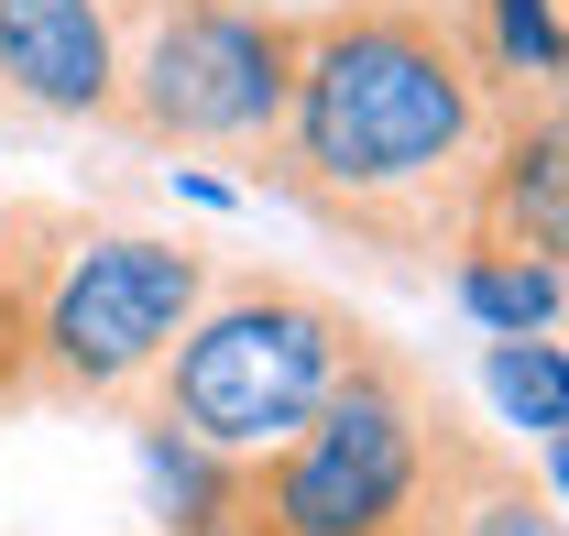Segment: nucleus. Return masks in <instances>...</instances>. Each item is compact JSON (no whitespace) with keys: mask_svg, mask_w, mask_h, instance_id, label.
Returning <instances> with one entry per match:
<instances>
[{"mask_svg":"<svg viewBox=\"0 0 569 536\" xmlns=\"http://www.w3.org/2000/svg\"><path fill=\"white\" fill-rule=\"evenodd\" d=\"M515 77L449 0H329L296 11V88L252 176L383 264L460 252Z\"/></svg>","mask_w":569,"mask_h":536,"instance_id":"nucleus-1","label":"nucleus"},{"mask_svg":"<svg viewBox=\"0 0 569 536\" xmlns=\"http://www.w3.org/2000/svg\"><path fill=\"white\" fill-rule=\"evenodd\" d=\"M219 264L164 230H88L67 208L22 198L11 252V405H132L176 329L209 307Z\"/></svg>","mask_w":569,"mask_h":536,"instance_id":"nucleus-2","label":"nucleus"},{"mask_svg":"<svg viewBox=\"0 0 569 536\" xmlns=\"http://www.w3.org/2000/svg\"><path fill=\"white\" fill-rule=\"evenodd\" d=\"M361 350H372V329L340 296L284 285V274H241V285H209V307L142 373L132 416L198 438L219 460H263L274 438H296L318 405L340 395V373Z\"/></svg>","mask_w":569,"mask_h":536,"instance_id":"nucleus-3","label":"nucleus"},{"mask_svg":"<svg viewBox=\"0 0 569 536\" xmlns=\"http://www.w3.org/2000/svg\"><path fill=\"white\" fill-rule=\"evenodd\" d=\"M438 384L406 350H361L340 395L263 460H230V526L219 536H406L427 449H438Z\"/></svg>","mask_w":569,"mask_h":536,"instance_id":"nucleus-4","label":"nucleus"},{"mask_svg":"<svg viewBox=\"0 0 569 536\" xmlns=\"http://www.w3.org/2000/svg\"><path fill=\"white\" fill-rule=\"evenodd\" d=\"M296 88V11L274 0H121V110L153 153H263Z\"/></svg>","mask_w":569,"mask_h":536,"instance_id":"nucleus-5","label":"nucleus"},{"mask_svg":"<svg viewBox=\"0 0 569 536\" xmlns=\"http://www.w3.org/2000/svg\"><path fill=\"white\" fill-rule=\"evenodd\" d=\"M460 241L537 252V264L569 274V99H559V88H515V99H503Z\"/></svg>","mask_w":569,"mask_h":536,"instance_id":"nucleus-6","label":"nucleus"},{"mask_svg":"<svg viewBox=\"0 0 569 536\" xmlns=\"http://www.w3.org/2000/svg\"><path fill=\"white\" fill-rule=\"evenodd\" d=\"M0 88L44 121L121 110V0H0Z\"/></svg>","mask_w":569,"mask_h":536,"instance_id":"nucleus-7","label":"nucleus"},{"mask_svg":"<svg viewBox=\"0 0 569 536\" xmlns=\"http://www.w3.org/2000/svg\"><path fill=\"white\" fill-rule=\"evenodd\" d=\"M406 536H569V526L548 515V493L526 482V460H515L503 438L438 416V449H427V482H417Z\"/></svg>","mask_w":569,"mask_h":536,"instance_id":"nucleus-8","label":"nucleus"},{"mask_svg":"<svg viewBox=\"0 0 569 536\" xmlns=\"http://www.w3.org/2000/svg\"><path fill=\"white\" fill-rule=\"evenodd\" d=\"M449 274H460V307H471L493 339H526V329H548V318L569 307V274H559V264H537V252L460 241V252H449Z\"/></svg>","mask_w":569,"mask_h":536,"instance_id":"nucleus-9","label":"nucleus"},{"mask_svg":"<svg viewBox=\"0 0 569 536\" xmlns=\"http://www.w3.org/2000/svg\"><path fill=\"white\" fill-rule=\"evenodd\" d=\"M132 438H142V470H153L164 526H176V536H219V526H230V460H219V449L153 427V416H132Z\"/></svg>","mask_w":569,"mask_h":536,"instance_id":"nucleus-10","label":"nucleus"},{"mask_svg":"<svg viewBox=\"0 0 569 536\" xmlns=\"http://www.w3.org/2000/svg\"><path fill=\"white\" fill-rule=\"evenodd\" d=\"M482 384H493V405L503 416H515V427H537V438H548V427H569V350L559 339H493V350H482Z\"/></svg>","mask_w":569,"mask_h":536,"instance_id":"nucleus-11","label":"nucleus"},{"mask_svg":"<svg viewBox=\"0 0 569 536\" xmlns=\"http://www.w3.org/2000/svg\"><path fill=\"white\" fill-rule=\"evenodd\" d=\"M11 252H22V198H0V285H11Z\"/></svg>","mask_w":569,"mask_h":536,"instance_id":"nucleus-12","label":"nucleus"},{"mask_svg":"<svg viewBox=\"0 0 569 536\" xmlns=\"http://www.w3.org/2000/svg\"><path fill=\"white\" fill-rule=\"evenodd\" d=\"M548 493L569 504V427H548Z\"/></svg>","mask_w":569,"mask_h":536,"instance_id":"nucleus-13","label":"nucleus"},{"mask_svg":"<svg viewBox=\"0 0 569 536\" xmlns=\"http://www.w3.org/2000/svg\"><path fill=\"white\" fill-rule=\"evenodd\" d=\"M548 88L569 99V0H559V67H548Z\"/></svg>","mask_w":569,"mask_h":536,"instance_id":"nucleus-14","label":"nucleus"},{"mask_svg":"<svg viewBox=\"0 0 569 536\" xmlns=\"http://www.w3.org/2000/svg\"><path fill=\"white\" fill-rule=\"evenodd\" d=\"M0 405H11V307H0Z\"/></svg>","mask_w":569,"mask_h":536,"instance_id":"nucleus-15","label":"nucleus"}]
</instances>
